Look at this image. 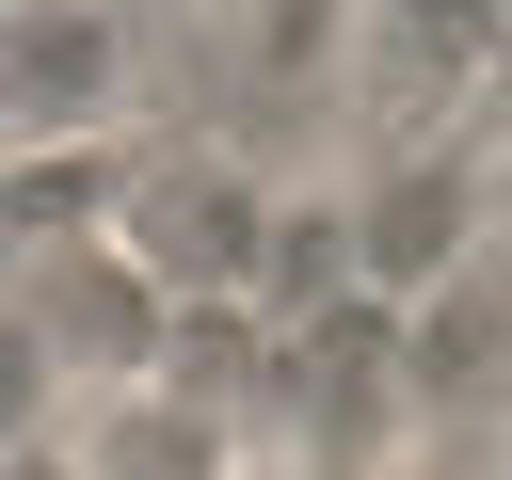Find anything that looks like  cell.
I'll list each match as a JSON object with an SVG mask.
<instances>
[{
  "label": "cell",
  "instance_id": "cell-1",
  "mask_svg": "<svg viewBox=\"0 0 512 480\" xmlns=\"http://www.w3.org/2000/svg\"><path fill=\"white\" fill-rule=\"evenodd\" d=\"M272 192L240 176V160H160L144 192H128V224H112V256L144 272V288H272Z\"/></svg>",
  "mask_w": 512,
  "mask_h": 480
},
{
  "label": "cell",
  "instance_id": "cell-2",
  "mask_svg": "<svg viewBox=\"0 0 512 480\" xmlns=\"http://www.w3.org/2000/svg\"><path fill=\"white\" fill-rule=\"evenodd\" d=\"M48 416H64V336H48V304L0 288V448H48Z\"/></svg>",
  "mask_w": 512,
  "mask_h": 480
},
{
  "label": "cell",
  "instance_id": "cell-3",
  "mask_svg": "<svg viewBox=\"0 0 512 480\" xmlns=\"http://www.w3.org/2000/svg\"><path fill=\"white\" fill-rule=\"evenodd\" d=\"M0 480H96L80 448H0Z\"/></svg>",
  "mask_w": 512,
  "mask_h": 480
}]
</instances>
